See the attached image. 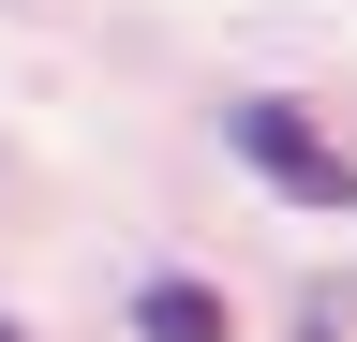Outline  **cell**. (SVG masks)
Returning <instances> with one entry per match:
<instances>
[{
	"mask_svg": "<svg viewBox=\"0 0 357 342\" xmlns=\"http://www.w3.org/2000/svg\"><path fill=\"white\" fill-rule=\"evenodd\" d=\"M223 134H238V164H253L268 194H298V208H342V194H357V164H342L328 134H312V119H298L283 90H253L238 119H223Z\"/></svg>",
	"mask_w": 357,
	"mask_h": 342,
	"instance_id": "6da1fadb",
	"label": "cell"
},
{
	"mask_svg": "<svg viewBox=\"0 0 357 342\" xmlns=\"http://www.w3.org/2000/svg\"><path fill=\"white\" fill-rule=\"evenodd\" d=\"M134 342H238V313H223L208 283H149L134 297Z\"/></svg>",
	"mask_w": 357,
	"mask_h": 342,
	"instance_id": "7a4b0ae2",
	"label": "cell"
},
{
	"mask_svg": "<svg viewBox=\"0 0 357 342\" xmlns=\"http://www.w3.org/2000/svg\"><path fill=\"white\" fill-rule=\"evenodd\" d=\"M0 342H30V327H0Z\"/></svg>",
	"mask_w": 357,
	"mask_h": 342,
	"instance_id": "3957f363",
	"label": "cell"
}]
</instances>
